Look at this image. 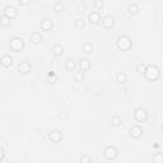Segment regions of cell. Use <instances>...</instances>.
<instances>
[{"label":"cell","mask_w":163,"mask_h":163,"mask_svg":"<svg viewBox=\"0 0 163 163\" xmlns=\"http://www.w3.org/2000/svg\"><path fill=\"white\" fill-rule=\"evenodd\" d=\"M145 75H147V78L150 79V80H155V79L159 78L161 71H159V69L155 66V65H148V66L145 68Z\"/></svg>","instance_id":"6da1fadb"},{"label":"cell","mask_w":163,"mask_h":163,"mask_svg":"<svg viewBox=\"0 0 163 163\" xmlns=\"http://www.w3.org/2000/svg\"><path fill=\"white\" fill-rule=\"evenodd\" d=\"M116 43H117V47L122 51H127L131 48V40H130V37H127V36H120L119 38H117Z\"/></svg>","instance_id":"7a4b0ae2"},{"label":"cell","mask_w":163,"mask_h":163,"mask_svg":"<svg viewBox=\"0 0 163 163\" xmlns=\"http://www.w3.org/2000/svg\"><path fill=\"white\" fill-rule=\"evenodd\" d=\"M10 47L14 51H20L24 47V41L20 37H14V38L10 40Z\"/></svg>","instance_id":"3957f363"},{"label":"cell","mask_w":163,"mask_h":163,"mask_svg":"<svg viewBox=\"0 0 163 163\" xmlns=\"http://www.w3.org/2000/svg\"><path fill=\"white\" fill-rule=\"evenodd\" d=\"M103 154H105V157L107 159H115L116 155H117V149L115 147H112V145H110V147H107L105 149V152H103Z\"/></svg>","instance_id":"277c9868"},{"label":"cell","mask_w":163,"mask_h":163,"mask_svg":"<svg viewBox=\"0 0 163 163\" xmlns=\"http://www.w3.org/2000/svg\"><path fill=\"white\" fill-rule=\"evenodd\" d=\"M134 117H135V120H138V121H145L148 119V113L144 108H136L134 112Z\"/></svg>","instance_id":"5b68a950"},{"label":"cell","mask_w":163,"mask_h":163,"mask_svg":"<svg viewBox=\"0 0 163 163\" xmlns=\"http://www.w3.org/2000/svg\"><path fill=\"white\" fill-rule=\"evenodd\" d=\"M4 15H6L9 19L14 18V17L17 15V9L13 5H6L5 9H4Z\"/></svg>","instance_id":"8992f818"},{"label":"cell","mask_w":163,"mask_h":163,"mask_svg":"<svg viewBox=\"0 0 163 163\" xmlns=\"http://www.w3.org/2000/svg\"><path fill=\"white\" fill-rule=\"evenodd\" d=\"M18 70H19L20 73H23V74H27V73H29V71H31V65H29V62H28V61H22V62H19Z\"/></svg>","instance_id":"52a82bcc"},{"label":"cell","mask_w":163,"mask_h":163,"mask_svg":"<svg viewBox=\"0 0 163 163\" xmlns=\"http://www.w3.org/2000/svg\"><path fill=\"white\" fill-rule=\"evenodd\" d=\"M0 62H1L3 66L9 68L10 65L13 64V59H12V56H10V55H3L1 59H0Z\"/></svg>","instance_id":"ba28073f"},{"label":"cell","mask_w":163,"mask_h":163,"mask_svg":"<svg viewBox=\"0 0 163 163\" xmlns=\"http://www.w3.org/2000/svg\"><path fill=\"white\" fill-rule=\"evenodd\" d=\"M130 134H131V136H133V138H140L141 134H143V130H141L140 126L134 125V126L130 129Z\"/></svg>","instance_id":"9c48e42d"},{"label":"cell","mask_w":163,"mask_h":163,"mask_svg":"<svg viewBox=\"0 0 163 163\" xmlns=\"http://www.w3.org/2000/svg\"><path fill=\"white\" fill-rule=\"evenodd\" d=\"M102 23L105 24V27L110 28V27H112L113 24H115V18H113L112 15H106L105 18L102 19Z\"/></svg>","instance_id":"30bf717a"},{"label":"cell","mask_w":163,"mask_h":163,"mask_svg":"<svg viewBox=\"0 0 163 163\" xmlns=\"http://www.w3.org/2000/svg\"><path fill=\"white\" fill-rule=\"evenodd\" d=\"M88 19L91 23H98L99 20H101V17H99V13L98 12H91L88 15Z\"/></svg>","instance_id":"8fae6325"},{"label":"cell","mask_w":163,"mask_h":163,"mask_svg":"<svg viewBox=\"0 0 163 163\" xmlns=\"http://www.w3.org/2000/svg\"><path fill=\"white\" fill-rule=\"evenodd\" d=\"M41 28H42L43 31H50L51 28H52V22H51L48 18L42 19V22H41Z\"/></svg>","instance_id":"7c38bea8"},{"label":"cell","mask_w":163,"mask_h":163,"mask_svg":"<svg viewBox=\"0 0 163 163\" xmlns=\"http://www.w3.org/2000/svg\"><path fill=\"white\" fill-rule=\"evenodd\" d=\"M61 138H62V135H61V133L59 130H54V131H51L50 133V139L52 140V141H60L61 140Z\"/></svg>","instance_id":"4fadbf2b"},{"label":"cell","mask_w":163,"mask_h":163,"mask_svg":"<svg viewBox=\"0 0 163 163\" xmlns=\"http://www.w3.org/2000/svg\"><path fill=\"white\" fill-rule=\"evenodd\" d=\"M79 66H80L82 70H88L91 68V61L88 59H82L80 62H79Z\"/></svg>","instance_id":"5bb4252c"},{"label":"cell","mask_w":163,"mask_h":163,"mask_svg":"<svg viewBox=\"0 0 163 163\" xmlns=\"http://www.w3.org/2000/svg\"><path fill=\"white\" fill-rule=\"evenodd\" d=\"M31 41H32L33 43H40L41 41H42V36H41L38 32H33L31 34Z\"/></svg>","instance_id":"9a60e30c"},{"label":"cell","mask_w":163,"mask_h":163,"mask_svg":"<svg viewBox=\"0 0 163 163\" xmlns=\"http://www.w3.org/2000/svg\"><path fill=\"white\" fill-rule=\"evenodd\" d=\"M52 52L55 56H60V55H62V52H64V48H62L61 45H55L52 47Z\"/></svg>","instance_id":"2e32d148"},{"label":"cell","mask_w":163,"mask_h":163,"mask_svg":"<svg viewBox=\"0 0 163 163\" xmlns=\"http://www.w3.org/2000/svg\"><path fill=\"white\" fill-rule=\"evenodd\" d=\"M127 9H129V12L131 14H136L138 10H139V6H138L136 3H131V4H129V6H127Z\"/></svg>","instance_id":"e0dca14e"},{"label":"cell","mask_w":163,"mask_h":163,"mask_svg":"<svg viewBox=\"0 0 163 163\" xmlns=\"http://www.w3.org/2000/svg\"><path fill=\"white\" fill-rule=\"evenodd\" d=\"M0 24H1V26H4V27H8L10 24V19L6 15H1V17H0Z\"/></svg>","instance_id":"ac0fdd59"},{"label":"cell","mask_w":163,"mask_h":163,"mask_svg":"<svg viewBox=\"0 0 163 163\" xmlns=\"http://www.w3.org/2000/svg\"><path fill=\"white\" fill-rule=\"evenodd\" d=\"M116 80L119 83H125L126 82V74H125V73H119V74L116 75Z\"/></svg>","instance_id":"d6986e66"},{"label":"cell","mask_w":163,"mask_h":163,"mask_svg":"<svg viewBox=\"0 0 163 163\" xmlns=\"http://www.w3.org/2000/svg\"><path fill=\"white\" fill-rule=\"evenodd\" d=\"M66 69L68 70H74L75 69V62L73 59H68L66 60Z\"/></svg>","instance_id":"ffe728a7"},{"label":"cell","mask_w":163,"mask_h":163,"mask_svg":"<svg viewBox=\"0 0 163 163\" xmlns=\"http://www.w3.org/2000/svg\"><path fill=\"white\" fill-rule=\"evenodd\" d=\"M153 162L154 163H163V155L161 153H157L153 155Z\"/></svg>","instance_id":"44dd1931"},{"label":"cell","mask_w":163,"mask_h":163,"mask_svg":"<svg viewBox=\"0 0 163 163\" xmlns=\"http://www.w3.org/2000/svg\"><path fill=\"white\" fill-rule=\"evenodd\" d=\"M111 121H112V124L115 125V126H120L121 122H122V120H121V117H120V116H113Z\"/></svg>","instance_id":"7402d4cb"},{"label":"cell","mask_w":163,"mask_h":163,"mask_svg":"<svg viewBox=\"0 0 163 163\" xmlns=\"http://www.w3.org/2000/svg\"><path fill=\"white\" fill-rule=\"evenodd\" d=\"M92 43H85L84 46H83V51H84L85 54H91L92 52Z\"/></svg>","instance_id":"603a6c76"},{"label":"cell","mask_w":163,"mask_h":163,"mask_svg":"<svg viewBox=\"0 0 163 163\" xmlns=\"http://www.w3.org/2000/svg\"><path fill=\"white\" fill-rule=\"evenodd\" d=\"M145 65L144 64H138V66H136V71L139 73V74H145Z\"/></svg>","instance_id":"cb8c5ba5"},{"label":"cell","mask_w":163,"mask_h":163,"mask_svg":"<svg viewBox=\"0 0 163 163\" xmlns=\"http://www.w3.org/2000/svg\"><path fill=\"white\" fill-rule=\"evenodd\" d=\"M47 79L50 80V83H54V82H56L57 77H56V74H55V73H48V74H47Z\"/></svg>","instance_id":"d4e9b609"},{"label":"cell","mask_w":163,"mask_h":163,"mask_svg":"<svg viewBox=\"0 0 163 163\" xmlns=\"http://www.w3.org/2000/svg\"><path fill=\"white\" fill-rule=\"evenodd\" d=\"M75 26H77V28H84V26H85V22H84V19H77V22H75Z\"/></svg>","instance_id":"484cf974"},{"label":"cell","mask_w":163,"mask_h":163,"mask_svg":"<svg viewBox=\"0 0 163 163\" xmlns=\"http://www.w3.org/2000/svg\"><path fill=\"white\" fill-rule=\"evenodd\" d=\"M80 162L82 163H92V158L89 157V155H82Z\"/></svg>","instance_id":"4316f807"},{"label":"cell","mask_w":163,"mask_h":163,"mask_svg":"<svg viewBox=\"0 0 163 163\" xmlns=\"http://www.w3.org/2000/svg\"><path fill=\"white\" fill-rule=\"evenodd\" d=\"M83 78H84V75H83V73H82V71H78L77 74H75V77H74L75 82H82V80H83Z\"/></svg>","instance_id":"83f0119b"},{"label":"cell","mask_w":163,"mask_h":163,"mask_svg":"<svg viewBox=\"0 0 163 163\" xmlns=\"http://www.w3.org/2000/svg\"><path fill=\"white\" fill-rule=\"evenodd\" d=\"M62 8H64V5H62L60 1H57V3H55V4H54V9H55V10H57V12L62 10Z\"/></svg>","instance_id":"f1b7e54d"},{"label":"cell","mask_w":163,"mask_h":163,"mask_svg":"<svg viewBox=\"0 0 163 163\" xmlns=\"http://www.w3.org/2000/svg\"><path fill=\"white\" fill-rule=\"evenodd\" d=\"M19 4H22V5H28L29 1H27V0H19Z\"/></svg>","instance_id":"f546056e"},{"label":"cell","mask_w":163,"mask_h":163,"mask_svg":"<svg viewBox=\"0 0 163 163\" xmlns=\"http://www.w3.org/2000/svg\"><path fill=\"white\" fill-rule=\"evenodd\" d=\"M96 6H103V1H94Z\"/></svg>","instance_id":"4dcf8cb0"},{"label":"cell","mask_w":163,"mask_h":163,"mask_svg":"<svg viewBox=\"0 0 163 163\" xmlns=\"http://www.w3.org/2000/svg\"><path fill=\"white\" fill-rule=\"evenodd\" d=\"M3 158H4V150H3L1 148H0V161H1Z\"/></svg>","instance_id":"1f68e13d"}]
</instances>
